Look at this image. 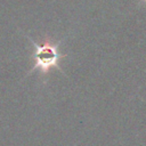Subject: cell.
Wrapping results in <instances>:
<instances>
[{"mask_svg": "<svg viewBox=\"0 0 146 146\" xmlns=\"http://www.w3.org/2000/svg\"><path fill=\"white\" fill-rule=\"evenodd\" d=\"M35 59L40 67H42L43 70H47L49 66L56 63L57 52L55 48L50 46H43L41 48H38V51L35 54Z\"/></svg>", "mask_w": 146, "mask_h": 146, "instance_id": "1", "label": "cell"}]
</instances>
